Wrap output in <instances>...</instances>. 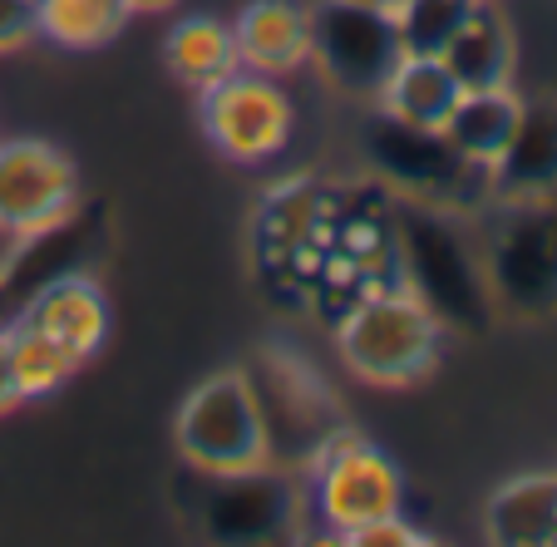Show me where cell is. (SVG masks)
Listing matches in <instances>:
<instances>
[{"instance_id":"3957f363","label":"cell","mask_w":557,"mask_h":547,"mask_svg":"<svg viewBox=\"0 0 557 547\" xmlns=\"http://www.w3.org/2000/svg\"><path fill=\"white\" fill-rule=\"evenodd\" d=\"M178 453L198 474H237L272 463V434H267V410L257 400V385L247 370H222L202 385L188 389L173 424Z\"/></svg>"},{"instance_id":"e0dca14e","label":"cell","mask_w":557,"mask_h":547,"mask_svg":"<svg viewBox=\"0 0 557 547\" xmlns=\"http://www.w3.org/2000/svg\"><path fill=\"white\" fill-rule=\"evenodd\" d=\"M518 119H523V99H518L513 85H504V89H463L440 134L449 138V148L459 153V159L479 163V169H494V159L508 148V138H513Z\"/></svg>"},{"instance_id":"44dd1931","label":"cell","mask_w":557,"mask_h":547,"mask_svg":"<svg viewBox=\"0 0 557 547\" xmlns=\"http://www.w3.org/2000/svg\"><path fill=\"white\" fill-rule=\"evenodd\" d=\"M5 331H11V370H15V389H21V400L54 395V389L79 370V360H74L70 350L54 346L50 336H40V331L21 326V321H11Z\"/></svg>"},{"instance_id":"277c9868","label":"cell","mask_w":557,"mask_h":547,"mask_svg":"<svg viewBox=\"0 0 557 547\" xmlns=\"http://www.w3.org/2000/svg\"><path fill=\"white\" fill-rule=\"evenodd\" d=\"M311 504L315 518L346 543L356 527L405 508L400 469L360 434L326 430L311 449Z\"/></svg>"},{"instance_id":"ba28073f","label":"cell","mask_w":557,"mask_h":547,"mask_svg":"<svg viewBox=\"0 0 557 547\" xmlns=\"http://www.w3.org/2000/svg\"><path fill=\"white\" fill-rule=\"evenodd\" d=\"M198 523L218 543H272L301 523V494L267 463L237 474H202Z\"/></svg>"},{"instance_id":"ac0fdd59","label":"cell","mask_w":557,"mask_h":547,"mask_svg":"<svg viewBox=\"0 0 557 547\" xmlns=\"http://www.w3.org/2000/svg\"><path fill=\"white\" fill-rule=\"evenodd\" d=\"M513 30H508V21L488 5V0H479L469 11V21L454 30V40L444 45V64L454 70V79H459L463 89H504L513 85Z\"/></svg>"},{"instance_id":"6da1fadb","label":"cell","mask_w":557,"mask_h":547,"mask_svg":"<svg viewBox=\"0 0 557 547\" xmlns=\"http://www.w3.org/2000/svg\"><path fill=\"white\" fill-rule=\"evenodd\" d=\"M444 321L410 291V286H389V291L360 296L336 326V350L346 370L366 385L395 389L414 385L440 360Z\"/></svg>"},{"instance_id":"2e32d148","label":"cell","mask_w":557,"mask_h":547,"mask_svg":"<svg viewBox=\"0 0 557 547\" xmlns=\"http://www.w3.org/2000/svg\"><path fill=\"white\" fill-rule=\"evenodd\" d=\"M484 533L498 547H557V474L508 478L484 508Z\"/></svg>"},{"instance_id":"4316f807","label":"cell","mask_w":557,"mask_h":547,"mask_svg":"<svg viewBox=\"0 0 557 547\" xmlns=\"http://www.w3.org/2000/svg\"><path fill=\"white\" fill-rule=\"evenodd\" d=\"M366 5H380V11H395V5H400V0H366Z\"/></svg>"},{"instance_id":"30bf717a","label":"cell","mask_w":557,"mask_h":547,"mask_svg":"<svg viewBox=\"0 0 557 547\" xmlns=\"http://www.w3.org/2000/svg\"><path fill=\"white\" fill-rule=\"evenodd\" d=\"M366 153L389 183H400L405 192L434 202V208L449 202L454 192H463L473 178H488V169H479V163L454 153L440 128H414L389 114H380L375 124H370Z\"/></svg>"},{"instance_id":"4fadbf2b","label":"cell","mask_w":557,"mask_h":547,"mask_svg":"<svg viewBox=\"0 0 557 547\" xmlns=\"http://www.w3.org/2000/svg\"><path fill=\"white\" fill-rule=\"evenodd\" d=\"M243 70L286 79L301 64H311V5L301 0H247L232 21Z\"/></svg>"},{"instance_id":"7c38bea8","label":"cell","mask_w":557,"mask_h":547,"mask_svg":"<svg viewBox=\"0 0 557 547\" xmlns=\"http://www.w3.org/2000/svg\"><path fill=\"white\" fill-rule=\"evenodd\" d=\"M488 188L513 208L557 198V99H523V119L488 169Z\"/></svg>"},{"instance_id":"52a82bcc","label":"cell","mask_w":557,"mask_h":547,"mask_svg":"<svg viewBox=\"0 0 557 547\" xmlns=\"http://www.w3.org/2000/svg\"><path fill=\"white\" fill-rule=\"evenodd\" d=\"M79 173L45 138H0V237H50L74 217Z\"/></svg>"},{"instance_id":"9c48e42d","label":"cell","mask_w":557,"mask_h":547,"mask_svg":"<svg viewBox=\"0 0 557 547\" xmlns=\"http://www.w3.org/2000/svg\"><path fill=\"white\" fill-rule=\"evenodd\" d=\"M488 257V296L518 316H543L557 306V208L518 202Z\"/></svg>"},{"instance_id":"8fae6325","label":"cell","mask_w":557,"mask_h":547,"mask_svg":"<svg viewBox=\"0 0 557 547\" xmlns=\"http://www.w3.org/2000/svg\"><path fill=\"white\" fill-rule=\"evenodd\" d=\"M15 321L40 331V336H50L54 346L70 350L79 365L95 360L109 340V301L95 276H85V272L50 276L45 286H35Z\"/></svg>"},{"instance_id":"7a4b0ae2","label":"cell","mask_w":557,"mask_h":547,"mask_svg":"<svg viewBox=\"0 0 557 547\" xmlns=\"http://www.w3.org/2000/svg\"><path fill=\"white\" fill-rule=\"evenodd\" d=\"M395 266L405 286L430 306L444 326L479 331L488 316V276L479 272L469 243H463L454 222L434 212V202H410L395 217Z\"/></svg>"},{"instance_id":"d6986e66","label":"cell","mask_w":557,"mask_h":547,"mask_svg":"<svg viewBox=\"0 0 557 547\" xmlns=\"http://www.w3.org/2000/svg\"><path fill=\"white\" fill-rule=\"evenodd\" d=\"M163 64L178 85L188 89H208L218 79H227L232 70H243V54H237V35L227 21L218 15H183L178 25L163 40Z\"/></svg>"},{"instance_id":"ffe728a7","label":"cell","mask_w":557,"mask_h":547,"mask_svg":"<svg viewBox=\"0 0 557 547\" xmlns=\"http://www.w3.org/2000/svg\"><path fill=\"white\" fill-rule=\"evenodd\" d=\"M134 15L128 0H35V30L60 50H104Z\"/></svg>"},{"instance_id":"d4e9b609","label":"cell","mask_w":557,"mask_h":547,"mask_svg":"<svg viewBox=\"0 0 557 547\" xmlns=\"http://www.w3.org/2000/svg\"><path fill=\"white\" fill-rule=\"evenodd\" d=\"M21 405V389H15V370H11V331L0 326V414Z\"/></svg>"},{"instance_id":"8992f818","label":"cell","mask_w":557,"mask_h":547,"mask_svg":"<svg viewBox=\"0 0 557 547\" xmlns=\"http://www.w3.org/2000/svg\"><path fill=\"white\" fill-rule=\"evenodd\" d=\"M202 134L227 163H267L292 144V99L282 79L257 70H232L198 95Z\"/></svg>"},{"instance_id":"5b68a950","label":"cell","mask_w":557,"mask_h":547,"mask_svg":"<svg viewBox=\"0 0 557 547\" xmlns=\"http://www.w3.org/2000/svg\"><path fill=\"white\" fill-rule=\"evenodd\" d=\"M405 60L395 15L366 0H321L311 5V64L350 99H375L389 70Z\"/></svg>"},{"instance_id":"5bb4252c","label":"cell","mask_w":557,"mask_h":547,"mask_svg":"<svg viewBox=\"0 0 557 547\" xmlns=\"http://www.w3.org/2000/svg\"><path fill=\"white\" fill-rule=\"evenodd\" d=\"M326 188L315 178H286L257 208V252L272 266H292L306 247L315 243V232L326 227Z\"/></svg>"},{"instance_id":"603a6c76","label":"cell","mask_w":557,"mask_h":547,"mask_svg":"<svg viewBox=\"0 0 557 547\" xmlns=\"http://www.w3.org/2000/svg\"><path fill=\"white\" fill-rule=\"evenodd\" d=\"M346 543L350 547H424L430 537H424L420 527L405 523V513H389V518H375V523L356 527Z\"/></svg>"},{"instance_id":"cb8c5ba5","label":"cell","mask_w":557,"mask_h":547,"mask_svg":"<svg viewBox=\"0 0 557 547\" xmlns=\"http://www.w3.org/2000/svg\"><path fill=\"white\" fill-rule=\"evenodd\" d=\"M35 35V0H0V50H21Z\"/></svg>"},{"instance_id":"484cf974","label":"cell","mask_w":557,"mask_h":547,"mask_svg":"<svg viewBox=\"0 0 557 547\" xmlns=\"http://www.w3.org/2000/svg\"><path fill=\"white\" fill-rule=\"evenodd\" d=\"M128 5H134V15H138V11H169L178 0H128Z\"/></svg>"},{"instance_id":"7402d4cb","label":"cell","mask_w":557,"mask_h":547,"mask_svg":"<svg viewBox=\"0 0 557 547\" xmlns=\"http://www.w3.org/2000/svg\"><path fill=\"white\" fill-rule=\"evenodd\" d=\"M473 5H479V0H400L389 15L400 25L405 54H444V45L469 21Z\"/></svg>"},{"instance_id":"9a60e30c","label":"cell","mask_w":557,"mask_h":547,"mask_svg":"<svg viewBox=\"0 0 557 547\" xmlns=\"http://www.w3.org/2000/svg\"><path fill=\"white\" fill-rule=\"evenodd\" d=\"M459 95H463V85L454 79L444 54H405V60L389 70V79L375 95V104H380V114L400 119V124L444 128V119L454 114Z\"/></svg>"}]
</instances>
